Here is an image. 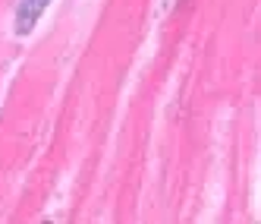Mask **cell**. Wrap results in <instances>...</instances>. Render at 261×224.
<instances>
[{
	"label": "cell",
	"mask_w": 261,
	"mask_h": 224,
	"mask_svg": "<svg viewBox=\"0 0 261 224\" xmlns=\"http://www.w3.org/2000/svg\"><path fill=\"white\" fill-rule=\"evenodd\" d=\"M47 4L50 0H19V4H16V35L25 38V35L38 26V19L44 16Z\"/></svg>",
	"instance_id": "obj_1"
}]
</instances>
